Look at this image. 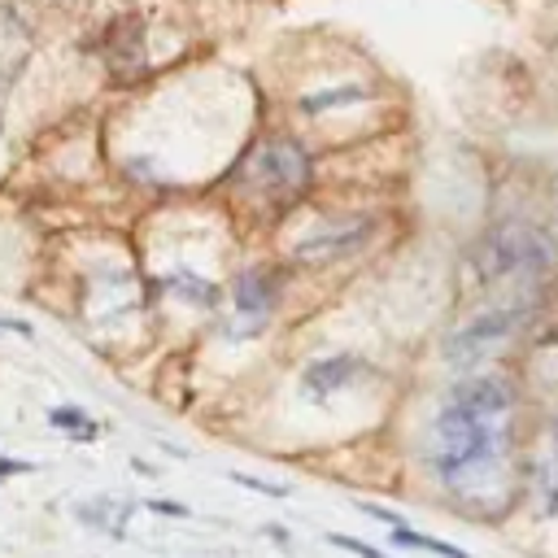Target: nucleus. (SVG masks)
Here are the masks:
<instances>
[{
    "mask_svg": "<svg viewBox=\"0 0 558 558\" xmlns=\"http://www.w3.org/2000/svg\"><path fill=\"white\" fill-rule=\"evenodd\" d=\"M331 545H340V549H349V554H357V558H384L375 545H366V541H357V536H344V532H331Z\"/></svg>",
    "mask_w": 558,
    "mask_h": 558,
    "instance_id": "nucleus-15",
    "label": "nucleus"
},
{
    "mask_svg": "<svg viewBox=\"0 0 558 558\" xmlns=\"http://www.w3.org/2000/svg\"><path fill=\"white\" fill-rule=\"evenodd\" d=\"M17 471H31V466H26V462H4V458H0V475H17Z\"/></svg>",
    "mask_w": 558,
    "mask_h": 558,
    "instance_id": "nucleus-19",
    "label": "nucleus"
},
{
    "mask_svg": "<svg viewBox=\"0 0 558 558\" xmlns=\"http://www.w3.org/2000/svg\"><path fill=\"white\" fill-rule=\"evenodd\" d=\"M445 397L462 401L471 410H484V414H514V405H519V392H514V384L506 375H466Z\"/></svg>",
    "mask_w": 558,
    "mask_h": 558,
    "instance_id": "nucleus-6",
    "label": "nucleus"
},
{
    "mask_svg": "<svg viewBox=\"0 0 558 558\" xmlns=\"http://www.w3.org/2000/svg\"><path fill=\"white\" fill-rule=\"evenodd\" d=\"M166 288L179 292V296H187V301H201V305H209V301L218 296L214 283L201 279V275H192V270H174V275H166Z\"/></svg>",
    "mask_w": 558,
    "mask_h": 558,
    "instance_id": "nucleus-12",
    "label": "nucleus"
},
{
    "mask_svg": "<svg viewBox=\"0 0 558 558\" xmlns=\"http://www.w3.org/2000/svg\"><path fill=\"white\" fill-rule=\"evenodd\" d=\"M527 497L536 519H558V445H549L545 453H536L527 462Z\"/></svg>",
    "mask_w": 558,
    "mask_h": 558,
    "instance_id": "nucleus-8",
    "label": "nucleus"
},
{
    "mask_svg": "<svg viewBox=\"0 0 558 558\" xmlns=\"http://www.w3.org/2000/svg\"><path fill=\"white\" fill-rule=\"evenodd\" d=\"M375 222L371 218H353V222H340L331 231H318V235H305L296 244V262L301 266H323V262H336V257H349L357 253L366 240H371Z\"/></svg>",
    "mask_w": 558,
    "mask_h": 558,
    "instance_id": "nucleus-5",
    "label": "nucleus"
},
{
    "mask_svg": "<svg viewBox=\"0 0 558 558\" xmlns=\"http://www.w3.org/2000/svg\"><path fill=\"white\" fill-rule=\"evenodd\" d=\"M549 440H554V445H558V418H554V427H549Z\"/></svg>",
    "mask_w": 558,
    "mask_h": 558,
    "instance_id": "nucleus-20",
    "label": "nucleus"
},
{
    "mask_svg": "<svg viewBox=\"0 0 558 558\" xmlns=\"http://www.w3.org/2000/svg\"><path fill=\"white\" fill-rule=\"evenodd\" d=\"M148 506H153V510H161V514H179V519L187 514V506H179V501H148Z\"/></svg>",
    "mask_w": 558,
    "mask_h": 558,
    "instance_id": "nucleus-18",
    "label": "nucleus"
},
{
    "mask_svg": "<svg viewBox=\"0 0 558 558\" xmlns=\"http://www.w3.org/2000/svg\"><path fill=\"white\" fill-rule=\"evenodd\" d=\"M126 514H131V506H122V501H105V497H100V501L78 506V519H83V523H92V527H109L113 536H122V527H118V523H122Z\"/></svg>",
    "mask_w": 558,
    "mask_h": 558,
    "instance_id": "nucleus-11",
    "label": "nucleus"
},
{
    "mask_svg": "<svg viewBox=\"0 0 558 558\" xmlns=\"http://www.w3.org/2000/svg\"><path fill=\"white\" fill-rule=\"evenodd\" d=\"M527 314H532V301H510V305H493V310L466 318L445 340V362L449 366H480L488 353H497L501 344H510L523 331Z\"/></svg>",
    "mask_w": 558,
    "mask_h": 558,
    "instance_id": "nucleus-3",
    "label": "nucleus"
},
{
    "mask_svg": "<svg viewBox=\"0 0 558 558\" xmlns=\"http://www.w3.org/2000/svg\"><path fill=\"white\" fill-rule=\"evenodd\" d=\"M310 170H314L310 153L288 135L262 140L248 157V183L262 187L266 196H296L310 183Z\"/></svg>",
    "mask_w": 558,
    "mask_h": 558,
    "instance_id": "nucleus-4",
    "label": "nucleus"
},
{
    "mask_svg": "<svg viewBox=\"0 0 558 558\" xmlns=\"http://www.w3.org/2000/svg\"><path fill=\"white\" fill-rule=\"evenodd\" d=\"M475 283H545L558 275V235L527 218H501L471 244Z\"/></svg>",
    "mask_w": 558,
    "mask_h": 558,
    "instance_id": "nucleus-2",
    "label": "nucleus"
},
{
    "mask_svg": "<svg viewBox=\"0 0 558 558\" xmlns=\"http://www.w3.org/2000/svg\"><path fill=\"white\" fill-rule=\"evenodd\" d=\"M48 423L61 427V432H74V436H96V423H92L78 405H57V410H48Z\"/></svg>",
    "mask_w": 558,
    "mask_h": 558,
    "instance_id": "nucleus-14",
    "label": "nucleus"
},
{
    "mask_svg": "<svg viewBox=\"0 0 558 558\" xmlns=\"http://www.w3.org/2000/svg\"><path fill=\"white\" fill-rule=\"evenodd\" d=\"M362 510H366V514H375V519H384V523H392V527H405V519H401V514H392V510H384V506H375V501H362Z\"/></svg>",
    "mask_w": 558,
    "mask_h": 558,
    "instance_id": "nucleus-17",
    "label": "nucleus"
},
{
    "mask_svg": "<svg viewBox=\"0 0 558 558\" xmlns=\"http://www.w3.org/2000/svg\"><path fill=\"white\" fill-rule=\"evenodd\" d=\"M510 414H484L462 401H440L432 418L427 466L458 497H484L506 480Z\"/></svg>",
    "mask_w": 558,
    "mask_h": 558,
    "instance_id": "nucleus-1",
    "label": "nucleus"
},
{
    "mask_svg": "<svg viewBox=\"0 0 558 558\" xmlns=\"http://www.w3.org/2000/svg\"><path fill=\"white\" fill-rule=\"evenodd\" d=\"M392 541H397V545H405V549H427V554H440V558H471L462 545L440 541V536H427V532H414V527H392Z\"/></svg>",
    "mask_w": 558,
    "mask_h": 558,
    "instance_id": "nucleus-10",
    "label": "nucleus"
},
{
    "mask_svg": "<svg viewBox=\"0 0 558 558\" xmlns=\"http://www.w3.org/2000/svg\"><path fill=\"white\" fill-rule=\"evenodd\" d=\"M371 92L366 87H331V92H314V96H301V109L305 113H323L331 105H353V100H366Z\"/></svg>",
    "mask_w": 558,
    "mask_h": 558,
    "instance_id": "nucleus-13",
    "label": "nucleus"
},
{
    "mask_svg": "<svg viewBox=\"0 0 558 558\" xmlns=\"http://www.w3.org/2000/svg\"><path fill=\"white\" fill-rule=\"evenodd\" d=\"M366 371V362L362 357H353V353H331V357H318V362H310L305 366V375H301V388H305V397H331V392H340V388H349L357 375Z\"/></svg>",
    "mask_w": 558,
    "mask_h": 558,
    "instance_id": "nucleus-7",
    "label": "nucleus"
},
{
    "mask_svg": "<svg viewBox=\"0 0 558 558\" xmlns=\"http://www.w3.org/2000/svg\"><path fill=\"white\" fill-rule=\"evenodd\" d=\"M231 480L244 484V488H257V493H266V497H288V493H292V488H283V484H266V480H253V475H244V471H231Z\"/></svg>",
    "mask_w": 558,
    "mask_h": 558,
    "instance_id": "nucleus-16",
    "label": "nucleus"
},
{
    "mask_svg": "<svg viewBox=\"0 0 558 558\" xmlns=\"http://www.w3.org/2000/svg\"><path fill=\"white\" fill-rule=\"evenodd\" d=\"M275 292H279V283L270 279V270H262V266H253V270H240L235 275V310L240 314H248L253 318V327H262L266 323V314L275 310Z\"/></svg>",
    "mask_w": 558,
    "mask_h": 558,
    "instance_id": "nucleus-9",
    "label": "nucleus"
}]
</instances>
